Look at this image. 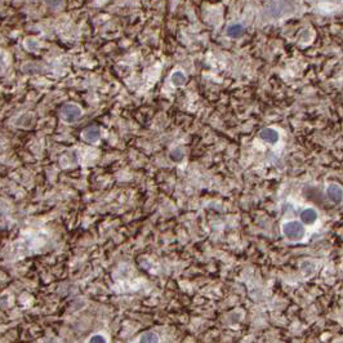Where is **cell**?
<instances>
[{"instance_id": "obj_1", "label": "cell", "mask_w": 343, "mask_h": 343, "mask_svg": "<svg viewBox=\"0 0 343 343\" xmlns=\"http://www.w3.org/2000/svg\"><path fill=\"white\" fill-rule=\"evenodd\" d=\"M283 234L287 239L292 241L301 240L306 234L303 225L298 221H288L283 225Z\"/></svg>"}, {"instance_id": "obj_2", "label": "cell", "mask_w": 343, "mask_h": 343, "mask_svg": "<svg viewBox=\"0 0 343 343\" xmlns=\"http://www.w3.org/2000/svg\"><path fill=\"white\" fill-rule=\"evenodd\" d=\"M83 110L75 103H66L59 110V116L65 123H75L81 118Z\"/></svg>"}, {"instance_id": "obj_3", "label": "cell", "mask_w": 343, "mask_h": 343, "mask_svg": "<svg viewBox=\"0 0 343 343\" xmlns=\"http://www.w3.org/2000/svg\"><path fill=\"white\" fill-rule=\"evenodd\" d=\"M288 6H290L289 3H284V1H274V3L267 4V12L268 16L274 17V18H279L283 16V13L287 10Z\"/></svg>"}, {"instance_id": "obj_4", "label": "cell", "mask_w": 343, "mask_h": 343, "mask_svg": "<svg viewBox=\"0 0 343 343\" xmlns=\"http://www.w3.org/2000/svg\"><path fill=\"white\" fill-rule=\"evenodd\" d=\"M81 137H83L84 141L89 142V144H94V142H97L101 138V129L98 127H96V125L88 127V128H85L83 131Z\"/></svg>"}, {"instance_id": "obj_5", "label": "cell", "mask_w": 343, "mask_h": 343, "mask_svg": "<svg viewBox=\"0 0 343 343\" xmlns=\"http://www.w3.org/2000/svg\"><path fill=\"white\" fill-rule=\"evenodd\" d=\"M327 195L333 203H341L343 199V188L341 187L340 184L332 183L328 186Z\"/></svg>"}, {"instance_id": "obj_6", "label": "cell", "mask_w": 343, "mask_h": 343, "mask_svg": "<svg viewBox=\"0 0 343 343\" xmlns=\"http://www.w3.org/2000/svg\"><path fill=\"white\" fill-rule=\"evenodd\" d=\"M301 219H302V222L306 223V225H312L318 219V212L314 208H306L301 213Z\"/></svg>"}, {"instance_id": "obj_7", "label": "cell", "mask_w": 343, "mask_h": 343, "mask_svg": "<svg viewBox=\"0 0 343 343\" xmlns=\"http://www.w3.org/2000/svg\"><path fill=\"white\" fill-rule=\"evenodd\" d=\"M259 137L262 138L263 141H266V142L276 144L279 141V133L272 128H265L259 132Z\"/></svg>"}, {"instance_id": "obj_8", "label": "cell", "mask_w": 343, "mask_h": 343, "mask_svg": "<svg viewBox=\"0 0 343 343\" xmlns=\"http://www.w3.org/2000/svg\"><path fill=\"white\" fill-rule=\"evenodd\" d=\"M134 343H162V341H160L159 334L155 332H146V333L141 334Z\"/></svg>"}, {"instance_id": "obj_9", "label": "cell", "mask_w": 343, "mask_h": 343, "mask_svg": "<svg viewBox=\"0 0 343 343\" xmlns=\"http://www.w3.org/2000/svg\"><path fill=\"white\" fill-rule=\"evenodd\" d=\"M244 34V27L241 23H234L227 27V35L230 38H239Z\"/></svg>"}, {"instance_id": "obj_10", "label": "cell", "mask_w": 343, "mask_h": 343, "mask_svg": "<svg viewBox=\"0 0 343 343\" xmlns=\"http://www.w3.org/2000/svg\"><path fill=\"white\" fill-rule=\"evenodd\" d=\"M171 80H172V83H173V85H174V87H182V85L186 83V80H187V79H186V75H184L182 71H175V72H173V74H172Z\"/></svg>"}, {"instance_id": "obj_11", "label": "cell", "mask_w": 343, "mask_h": 343, "mask_svg": "<svg viewBox=\"0 0 343 343\" xmlns=\"http://www.w3.org/2000/svg\"><path fill=\"white\" fill-rule=\"evenodd\" d=\"M87 343H109V341H107V338L103 336V334H93V336H91V337L88 338Z\"/></svg>"}, {"instance_id": "obj_12", "label": "cell", "mask_w": 343, "mask_h": 343, "mask_svg": "<svg viewBox=\"0 0 343 343\" xmlns=\"http://www.w3.org/2000/svg\"><path fill=\"white\" fill-rule=\"evenodd\" d=\"M171 158L172 160H174V162H178V160H181L182 158H183V153H182V149H175V150L172 151L171 154Z\"/></svg>"}, {"instance_id": "obj_13", "label": "cell", "mask_w": 343, "mask_h": 343, "mask_svg": "<svg viewBox=\"0 0 343 343\" xmlns=\"http://www.w3.org/2000/svg\"><path fill=\"white\" fill-rule=\"evenodd\" d=\"M25 45H26V48H27V49H30V50H35L36 48L39 47L38 41L34 40V39H27V40H26V43H25Z\"/></svg>"}]
</instances>
